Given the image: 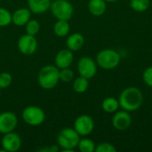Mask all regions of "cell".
I'll return each mask as SVG.
<instances>
[{
	"instance_id": "obj_1",
	"label": "cell",
	"mask_w": 152,
	"mask_h": 152,
	"mask_svg": "<svg viewBox=\"0 0 152 152\" xmlns=\"http://www.w3.org/2000/svg\"><path fill=\"white\" fill-rule=\"evenodd\" d=\"M120 108L128 112L138 110L143 102V94L142 91L135 86L125 88L118 98Z\"/></svg>"
},
{
	"instance_id": "obj_2",
	"label": "cell",
	"mask_w": 152,
	"mask_h": 152,
	"mask_svg": "<svg viewBox=\"0 0 152 152\" xmlns=\"http://www.w3.org/2000/svg\"><path fill=\"white\" fill-rule=\"evenodd\" d=\"M37 80L42 88L45 90L53 89L60 80V69L55 65H46L40 69Z\"/></svg>"
},
{
	"instance_id": "obj_3",
	"label": "cell",
	"mask_w": 152,
	"mask_h": 152,
	"mask_svg": "<svg viewBox=\"0 0 152 152\" xmlns=\"http://www.w3.org/2000/svg\"><path fill=\"white\" fill-rule=\"evenodd\" d=\"M121 61V56L114 49H103L96 55V63L98 67L105 70L116 69Z\"/></svg>"
},
{
	"instance_id": "obj_4",
	"label": "cell",
	"mask_w": 152,
	"mask_h": 152,
	"mask_svg": "<svg viewBox=\"0 0 152 152\" xmlns=\"http://www.w3.org/2000/svg\"><path fill=\"white\" fill-rule=\"evenodd\" d=\"M80 141V135L74 128H64L57 136V143L62 151H74Z\"/></svg>"
},
{
	"instance_id": "obj_5",
	"label": "cell",
	"mask_w": 152,
	"mask_h": 152,
	"mask_svg": "<svg viewBox=\"0 0 152 152\" xmlns=\"http://www.w3.org/2000/svg\"><path fill=\"white\" fill-rule=\"evenodd\" d=\"M50 9L52 14L57 20H69L71 19L74 12L73 5L68 0H55L51 3Z\"/></svg>"
},
{
	"instance_id": "obj_6",
	"label": "cell",
	"mask_w": 152,
	"mask_h": 152,
	"mask_svg": "<svg viewBox=\"0 0 152 152\" xmlns=\"http://www.w3.org/2000/svg\"><path fill=\"white\" fill-rule=\"evenodd\" d=\"M22 119L28 126H38L44 123L45 114L44 110L37 106H28L22 111Z\"/></svg>"
},
{
	"instance_id": "obj_7",
	"label": "cell",
	"mask_w": 152,
	"mask_h": 152,
	"mask_svg": "<svg viewBox=\"0 0 152 152\" xmlns=\"http://www.w3.org/2000/svg\"><path fill=\"white\" fill-rule=\"evenodd\" d=\"M97 63L91 57H82L77 62V71L81 77L87 79L93 78L97 73Z\"/></svg>"
},
{
	"instance_id": "obj_8",
	"label": "cell",
	"mask_w": 152,
	"mask_h": 152,
	"mask_svg": "<svg viewBox=\"0 0 152 152\" xmlns=\"http://www.w3.org/2000/svg\"><path fill=\"white\" fill-rule=\"evenodd\" d=\"M74 129L80 136H87L92 134L94 129V119L88 115H81L76 118Z\"/></svg>"
},
{
	"instance_id": "obj_9",
	"label": "cell",
	"mask_w": 152,
	"mask_h": 152,
	"mask_svg": "<svg viewBox=\"0 0 152 152\" xmlns=\"http://www.w3.org/2000/svg\"><path fill=\"white\" fill-rule=\"evenodd\" d=\"M18 49L25 55H32L37 49V40L35 36L25 34L18 40Z\"/></svg>"
},
{
	"instance_id": "obj_10",
	"label": "cell",
	"mask_w": 152,
	"mask_h": 152,
	"mask_svg": "<svg viewBox=\"0 0 152 152\" xmlns=\"http://www.w3.org/2000/svg\"><path fill=\"white\" fill-rule=\"evenodd\" d=\"M132 117L126 110H118L112 118V126L118 131H126L132 125Z\"/></svg>"
},
{
	"instance_id": "obj_11",
	"label": "cell",
	"mask_w": 152,
	"mask_h": 152,
	"mask_svg": "<svg viewBox=\"0 0 152 152\" xmlns=\"http://www.w3.org/2000/svg\"><path fill=\"white\" fill-rule=\"evenodd\" d=\"M1 145L4 151L15 152L21 147V139L19 134L10 132L4 134L1 140Z\"/></svg>"
},
{
	"instance_id": "obj_12",
	"label": "cell",
	"mask_w": 152,
	"mask_h": 152,
	"mask_svg": "<svg viewBox=\"0 0 152 152\" xmlns=\"http://www.w3.org/2000/svg\"><path fill=\"white\" fill-rule=\"evenodd\" d=\"M18 125L17 116L10 111H4L0 114V134L13 132Z\"/></svg>"
},
{
	"instance_id": "obj_13",
	"label": "cell",
	"mask_w": 152,
	"mask_h": 152,
	"mask_svg": "<svg viewBox=\"0 0 152 152\" xmlns=\"http://www.w3.org/2000/svg\"><path fill=\"white\" fill-rule=\"evenodd\" d=\"M73 60H74V55L72 51L67 48V49H62L57 53L54 62H55V66L59 69H61L69 68L73 62Z\"/></svg>"
},
{
	"instance_id": "obj_14",
	"label": "cell",
	"mask_w": 152,
	"mask_h": 152,
	"mask_svg": "<svg viewBox=\"0 0 152 152\" xmlns=\"http://www.w3.org/2000/svg\"><path fill=\"white\" fill-rule=\"evenodd\" d=\"M31 11L28 8H19L12 14V22L16 26H24L30 20Z\"/></svg>"
},
{
	"instance_id": "obj_15",
	"label": "cell",
	"mask_w": 152,
	"mask_h": 152,
	"mask_svg": "<svg viewBox=\"0 0 152 152\" xmlns=\"http://www.w3.org/2000/svg\"><path fill=\"white\" fill-rule=\"evenodd\" d=\"M28 5L31 12L41 14L50 9L51 0H28Z\"/></svg>"
},
{
	"instance_id": "obj_16",
	"label": "cell",
	"mask_w": 152,
	"mask_h": 152,
	"mask_svg": "<svg viewBox=\"0 0 152 152\" xmlns=\"http://www.w3.org/2000/svg\"><path fill=\"white\" fill-rule=\"evenodd\" d=\"M85 44V37L80 33H73L68 37L66 40L67 48L72 52L80 50Z\"/></svg>"
},
{
	"instance_id": "obj_17",
	"label": "cell",
	"mask_w": 152,
	"mask_h": 152,
	"mask_svg": "<svg viewBox=\"0 0 152 152\" xmlns=\"http://www.w3.org/2000/svg\"><path fill=\"white\" fill-rule=\"evenodd\" d=\"M88 10L94 16H102L107 10V2L105 0H90L88 3Z\"/></svg>"
},
{
	"instance_id": "obj_18",
	"label": "cell",
	"mask_w": 152,
	"mask_h": 152,
	"mask_svg": "<svg viewBox=\"0 0 152 152\" xmlns=\"http://www.w3.org/2000/svg\"><path fill=\"white\" fill-rule=\"evenodd\" d=\"M120 108L119 102L115 97H107L102 102V109L106 113H115Z\"/></svg>"
},
{
	"instance_id": "obj_19",
	"label": "cell",
	"mask_w": 152,
	"mask_h": 152,
	"mask_svg": "<svg viewBox=\"0 0 152 152\" xmlns=\"http://www.w3.org/2000/svg\"><path fill=\"white\" fill-rule=\"evenodd\" d=\"M69 30H70V26H69V20H58L53 26L54 34L60 37H66L69 33Z\"/></svg>"
},
{
	"instance_id": "obj_20",
	"label": "cell",
	"mask_w": 152,
	"mask_h": 152,
	"mask_svg": "<svg viewBox=\"0 0 152 152\" xmlns=\"http://www.w3.org/2000/svg\"><path fill=\"white\" fill-rule=\"evenodd\" d=\"M89 79L84 77H77L73 82V89L77 94H83L85 93L88 87H89Z\"/></svg>"
},
{
	"instance_id": "obj_21",
	"label": "cell",
	"mask_w": 152,
	"mask_h": 152,
	"mask_svg": "<svg viewBox=\"0 0 152 152\" xmlns=\"http://www.w3.org/2000/svg\"><path fill=\"white\" fill-rule=\"evenodd\" d=\"M150 0H130V7L137 12H143L150 7Z\"/></svg>"
},
{
	"instance_id": "obj_22",
	"label": "cell",
	"mask_w": 152,
	"mask_h": 152,
	"mask_svg": "<svg viewBox=\"0 0 152 152\" xmlns=\"http://www.w3.org/2000/svg\"><path fill=\"white\" fill-rule=\"evenodd\" d=\"M95 143L93 140L88 138L80 139L77 148L81 152H94L95 151Z\"/></svg>"
},
{
	"instance_id": "obj_23",
	"label": "cell",
	"mask_w": 152,
	"mask_h": 152,
	"mask_svg": "<svg viewBox=\"0 0 152 152\" xmlns=\"http://www.w3.org/2000/svg\"><path fill=\"white\" fill-rule=\"evenodd\" d=\"M25 26H26V32L28 35L36 36L39 32L40 24L36 20H29Z\"/></svg>"
},
{
	"instance_id": "obj_24",
	"label": "cell",
	"mask_w": 152,
	"mask_h": 152,
	"mask_svg": "<svg viewBox=\"0 0 152 152\" xmlns=\"http://www.w3.org/2000/svg\"><path fill=\"white\" fill-rule=\"evenodd\" d=\"M12 22V14L11 12L3 7H0V27L8 26Z\"/></svg>"
},
{
	"instance_id": "obj_25",
	"label": "cell",
	"mask_w": 152,
	"mask_h": 152,
	"mask_svg": "<svg viewBox=\"0 0 152 152\" xmlns=\"http://www.w3.org/2000/svg\"><path fill=\"white\" fill-rule=\"evenodd\" d=\"M73 78H74V72L70 69L65 68V69H61L60 70V80H61L65 83H69V82L72 81Z\"/></svg>"
},
{
	"instance_id": "obj_26",
	"label": "cell",
	"mask_w": 152,
	"mask_h": 152,
	"mask_svg": "<svg viewBox=\"0 0 152 152\" xmlns=\"http://www.w3.org/2000/svg\"><path fill=\"white\" fill-rule=\"evenodd\" d=\"M12 81V77L8 72H1L0 73V89L7 88Z\"/></svg>"
},
{
	"instance_id": "obj_27",
	"label": "cell",
	"mask_w": 152,
	"mask_h": 152,
	"mask_svg": "<svg viewBox=\"0 0 152 152\" xmlns=\"http://www.w3.org/2000/svg\"><path fill=\"white\" fill-rule=\"evenodd\" d=\"M96 152H116V147L110 142H102L95 147Z\"/></svg>"
},
{
	"instance_id": "obj_28",
	"label": "cell",
	"mask_w": 152,
	"mask_h": 152,
	"mask_svg": "<svg viewBox=\"0 0 152 152\" xmlns=\"http://www.w3.org/2000/svg\"><path fill=\"white\" fill-rule=\"evenodd\" d=\"M142 80L145 85L152 87V66H150L144 69L142 73Z\"/></svg>"
},
{
	"instance_id": "obj_29",
	"label": "cell",
	"mask_w": 152,
	"mask_h": 152,
	"mask_svg": "<svg viewBox=\"0 0 152 152\" xmlns=\"http://www.w3.org/2000/svg\"><path fill=\"white\" fill-rule=\"evenodd\" d=\"M59 151V147L57 145H53L51 147H45L38 150L39 152H57Z\"/></svg>"
},
{
	"instance_id": "obj_30",
	"label": "cell",
	"mask_w": 152,
	"mask_h": 152,
	"mask_svg": "<svg viewBox=\"0 0 152 152\" xmlns=\"http://www.w3.org/2000/svg\"><path fill=\"white\" fill-rule=\"evenodd\" d=\"M107 3H115V2H117V1H118V0H105Z\"/></svg>"
},
{
	"instance_id": "obj_31",
	"label": "cell",
	"mask_w": 152,
	"mask_h": 152,
	"mask_svg": "<svg viewBox=\"0 0 152 152\" xmlns=\"http://www.w3.org/2000/svg\"><path fill=\"white\" fill-rule=\"evenodd\" d=\"M0 90H1V89H0ZM0 95H1V92H0Z\"/></svg>"
}]
</instances>
